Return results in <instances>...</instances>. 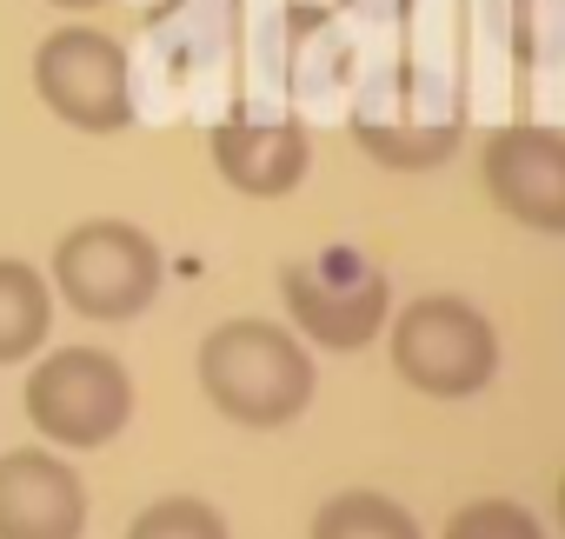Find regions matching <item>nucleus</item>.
<instances>
[{"label":"nucleus","mask_w":565,"mask_h":539,"mask_svg":"<svg viewBox=\"0 0 565 539\" xmlns=\"http://www.w3.org/2000/svg\"><path fill=\"white\" fill-rule=\"evenodd\" d=\"M206 147H213L220 180L246 200H287L313 167L300 120H226V127H213Z\"/></svg>","instance_id":"nucleus-9"},{"label":"nucleus","mask_w":565,"mask_h":539,"mask_svg":"<svg viewBox=\"0 0 565 539\" xmlns=\"http://www.w3.org/2000/svg\"><path fill=\"white\" fill-rule=\"evenodd\" d=\"M200 393L213 400L220 420L233 426H294L313 393H320V367L307 353L300 334L273 327V320H226L200 340Z\"/></svg>","instance_id":"nucleus-1"},{"label":"nucleus","mask_w":565,"mask_h":539,"mask_svg":"<svg viewBox=\"0 0 565 539\" xmlns=\"http://www.w3.org/2000/svg\"><path fill=\"white\" fill-rule=\"evenodd\" d=\"M87 486L61 453L21 446L0 459V539H81Z\"/></svg>","instance_id":"nucleus-8"},{"label":"nucleus","mask_w":565,"mask_h":539,"mask_svg":"<svg viewBox=\"0 0 565 539\" xmlns=\"http://www.w3.org/2000/svg\"><path fill=\"white\" fill-rule=\"evenodd\" d=\"M127 539H226V519H220L206 499L173 493V499H153V506L127 526Z\"/></svg>","instance_id":"nucleus-13"},{"label":"nucleus","mask_w":565,"mask_h":539,"mask_svg":"<svg viewBox=\"0 0 565 539\" xmlns=\"http://www.w3.org/2000/svg\"><path fill=\"white\" fill-rule=\"evenodd\" d=\"M28 420L67 453H94L134 420V380L100 347H61L28 373Z\"/></svg>","instance_id":"nucleus-4"},{"label":"nucleus","mask_w":565,"mask_h":539,"mask_svg":"<svg viewBox=\"0 0 565 539\" xmlns=\"http://www.w3.org/2000/svg\"><path fill=\"white\" fill-rule=\"evenodd\" d=\"M479 180L499 213L539 233H565V134L558 127H499L486 140Z\"/></svg>","instance_id":"nucleus-7"},{"label":"nucleus","mask_w":565,"mask_h":539,"mask_svg":"<svg viewBox=\"0 0 565 539\" xmlns=\"http://www.w3.org/2000/svg\"><path fill=\"white\" fill-rule=\"evenodd\" d=\"M34 87L81 134H120L134 120L127 54L100 28H61V34H47L41 54H34Z\"/></svg>","instance_id":"nucleus-6"},{"label":"nucleus","mask_w":565,"mask_h":539,"mask_svg":"<svg viewBox=\"0 0 565 539\" xmlns=\"http://www.w3.org/2000/svg\"><path fill=\"white\" fill-rule=\"evenodd\" d=\"M353 134H360V147H366L373 160H386V167H439V160H452V147H459V120H439V127H373V120H360Z\"/></svg>","instance_id":"nucleus-12"},{"label":"nucleus","mask_w":565,"mask_h":539,"mask_svg":"<svg viewBox=\"0 0 565 539\" xmlns=\"http://www.w3.org/2000/svg\"><path fill=\"white\" fill-rule=\"evenodd\" d=\"M446 539H545V532L519 499H472V506L452 512Z\"/></svg>","instance_id":"nucleus-14"},{"label":"nucleus","mask_w":565,"mask_h":539,"mask_svg":"<svg viewBox=\"0 0 565 539\" xmlns=\"http://www.w3.org/2000/svg\"><path fill=\"white\" fill-rule=\"evenodd\" d=\"M558 519H565V479H558Z\"/></svg>","instance_id":"nucleus-16"},{"label":"nucleus","mask_w":565,"mask_h":539,"mask_svg":"<svg viewBox=\"0 0 565 539\" xmlns=\"http://www.w3.org/2000/svg\"><path fill=\"white\" fill-rule=\"evenodd\" d=\"M313 539H426V532L399 499H386L373 486H347V493H333L320 506Z\"/></svg>","instance_id":"nucleus-11"},{"label":"nucleus","mask_w":565,"mask_h":539,"mask_svg":"<svg viewBox=\"0 0 565 539\" xmlns=\"http://www.w3.org/2000/svg\"><path fill=\"white\" fill-rule=\"evenodd\" d=\"M167 260L160 240L134 220H81L54 246L47 287L81 314V320H140L160 300Z\"/></svg>","instance_id":"nucleus-2"},{"label":"nucleus","mask_w":565,"mask_h":539,"mask_svg":"<svg viewBox=\"0 0 565 539\" xmlns=\"http://www.w3.org/2000/svg\"><path fill=\"white\" fill-rule=\"evenodd\" d=\"M393 373L433 400H466V393L492 387L499 334L472 300L419 294L406 314H393Z\"/></svg>","instance_id":"nucleus-3"},{"label":"nucleus","mask_w":565,"mask_h":539,"mask_svg":"<svg viewBox=\"0 0 565 539\" xmlns=\"http://www.w3.org/2000/svg\"><path fill=\"white\" fill-rule=\"evenodd\" d=\"M54 334V287L41 266L0 260V367H21Z\"/></svg>","instance_id":"nucleus-10"},{"label":"nucleus","mask_w":565,"mask_h":539,"mask_svg":"<svg viewBox=\"0 0 565 539\" xmlns=\"http://www.w3.org/2000/svg\"><path fill=\"white\" fill-rule=\"evenodd\" d=\"M54 8H74L81 14V8H100V0H54Z\"/></svg>","instance_id":"nucleus-15"},{"label":"nucleus","mask_w":565,"mask_h":539,"mask_svg":"<svg viewBox=\"0 0 565 539\" xmlns=\"http://www.w3.org/2000/svg\"><path fill=\"white\" fill-rule=\"evenodd\" d=\"M279 294H287L294 327L327 347V353H360L380 340V327L393 320V287L380 266H366L360 253H327V260H294L279 274Z\"/></svg>","instance_id":"nucleus-5"}]
</instances>
